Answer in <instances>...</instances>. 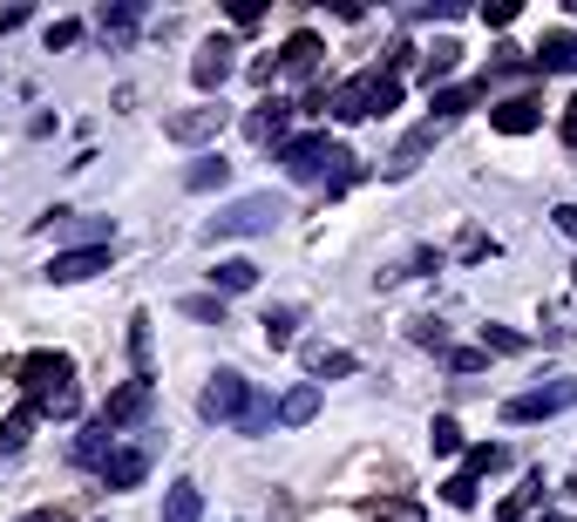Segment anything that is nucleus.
<instances>
[{
  "instance_id": "nucleus-1",
  "label": "nucleus",
  "mask_w": 577,
  "mask_h": 522,
  "mask_svg": "<svg viewBox=\"0 0 577 522\" xmlns=\"http://www.w3.org/2000/svg\"><path fill=\"white\" fill-rule=\"evenodd\" d=\"M279 164H286V177H299V184H320V177H333V190L346 184V156L340 143H326V136H292L286 149H279Z\"/></svg>"
},
{
  "instance_id": "nucleus-2",
  "label": "nucleus",
  "mask_w": 577,
  "mask_h": 522,
  "mask_svg": "<svg viewBox=\"0 0 577 522\" xmlns=\"http://www.w3.org/2000/svg\"><path fill=\"white\" fill-rule=\"evenodd\" d=\"M286 218V204H279V197L273 190H258V197H238V204H224L218 218H211V245H224V237H258V231H273Z\"/></svg>"
},
{
  "instance_id": "nucleus-3",
  "label": "nucleus",
  "mask_w": 577,
  "mask_h": 522,
  "mask_svg": "<svg viewBox=\"0 0 577 522\" xmlns=\"http://www.w3.org/2000/svg\"><path fill=\"white\" fill-rule=\"evenodd\" d=\"M564 408H577V380H551V387L510 393V400H503V421L523 427V421H551V414H564Z\"/></svg>"
},
{
  "instance_id": "nucleus-4",
  "label": "nucleus",
  "mask_w": 577,
  "mask_h": 522,
  "mask_svg": "<svg viewBox=\"0 0 577 522\" xmlns=\"http://www.w3.org/2000/svg\"><path fill=\"white\" fill-rule=\"evenodd\" d=\"M245 408H252V387H245V374H211V387L198 393V414L204 421H231V427H238L245 421Z\"/></svg>"
},
{
  "instance_id": "nucleus-5",
  "label": "nucleus",
  "mask_w": 577,
  "mask_h": 522,
  "mask_svg": "<svg viewBox=\"0 0 577 522\" xmlns=\"http://www.w3.org/2000/svg\"><path fill=\"white\" fill-rule=\"evenodd\" d=\"M14 374H21V387H27L34 400H42V393H55V387H75V380H68L75 359H68V353H27Z\"/></svg>"
},
{
  "instance_id": "nucleus-6",
  "label": "nucleus",
  "mask_w": 577,
  "mask_h": 522,
  "mask_svg": "<svg viewBox=\"0 0 577 522\" xmlns=\"http://www.w3.org/2000/svg\"><path fill=\"white\" fill-rule=\"evenodd\" d=\"M224 102H198V109H184V115H170V123H164V136L170 143H204V136H218L224 130Z\"/></svg>"
},
{
  "instance_id": "nucleus-7",
  "label": "nucleus",
  "mask_w": 577,
  "mask_h": 522,
  "mask_svg": "<svg viewBox=\"0 0 577 522\" xmlns=\"http://www.w3.org/2000/svg\"><path fill=\"white\" fill-rule=\"evenodd\" d=\"M536 123H544V102L536 96H510V102L489 109V130H503V136H530Z\"/></svg>"
},
{
  "instance_id": "nucleus-8",
  "label": "nucleus",
  "mask_w": 577,
  "mask_h": 522,
  "mask_svg": "<svg viewBox=\"0 0 577 522\" xmlns=\"http://www.w3.org/2000/svg\"><path fill=\"white\" fill-rule=\"evenodd\" d=\"M374 75H380V68L354 75V82H340V89L326 96V115H333V123H360V115H367V96H374Z\"/></svg>"
},
{
  "instance_id": "nucleus-9",
  "label": "nucleus",
  "mask_w": 577,
  "mask_h": 522,
  "mask_svg": "<svg viewBox=\"0 0 577 522\" xmlns=\"http://www.w3.org/2000/svg\"><path fill=\"white\" fill-rule=\"evenodd\" d=\"M143 408H149V380H130V387H115V393L102 400V414H96V421H102V427L115 434V427H130V421H136Z\"/></svg>"
},
{
  "instance_id": "nucleus-10",
  "label": "nucleus",
  "mask_w": 577,
  "mask_h": 522,
  "mask_svg": "<svg viewBox=\"0 0 577 522\" xmlns=\"http://www.w3.org/2000/svg\"><path fill=\"white\" fill-rule=\"evenodd\" d=\"M109 265V245H89V252H62L48 265V286H82V278H96Z\"/></svg>"
},
{
  "instance_id": "nucleus-11",
  "label": "nucleus",
  "mask_w": 577,
  "mask_h": 522,
  "mask_svg": "<svg viewBox=\"0 0 577 522\" xmlns=\"http://www.w3.org/2000/svg\"><path fill=\"white\" fill-rule=\"evenodd\" d=\"M143 475H149V455L143 448H109L102 455V481H109V489H136Z\"/></svg>"
},
{
  "instance_id": "nucleus-12",
  "label": "nucleus",
  "mask_w": 577,
  "mask_h": 522,
  "mask_svg": "<svg viewBox=\"0 0 577 522\" xmlns=\"http://www.w3.org/2000/svg\"><path fill=\"white\" fill-rule=\"evenodd\" d=\"M536 68H544V75H577V34L551 27L544 42H536Z\"/></svg>"
},
{
  "instance_id": "nucleus-13",
  "label": "nucleus",
  "mask_w": 577,
  "mask_h": 522,
  "mask_svg": "<svg viewBox=\"0 0 577 522\" xmlns=\"http://www.w3.org/2000/svg\"><path fill=\"white\" fill-rule=\"evenodd\" d=\"M224 75H231V42H204L198 62H190V82L211 96V89H224Z\"/></svg>"
},
{
  "instance_id": "nucleus-14",
  "label": "nucleus",
  "mask_w": 577,
  "mask_h": 522,
  "mask_svg": "<svg viewBox=\"0 0 577 522\" xmlns=\"http://www.w3.org/2000/svg\"><path fill=\"white\" fill-rule=\"evenodd\" d=\"M252 286H258V265H252V258H218V271H211V292H218V299L252 292Z\"/></svg>"
},
{
  "instance_id": "nucleus-15",
  "label": "nucleus",
  "mask_w": 577,
  "mask_h": 522,
  "mask_svg": "<svg viewBox=\"0 0 577 522\" xmlns=\"http://www.w3.org/2000/svg\"><path fill=\"white\" fill-rule=\"evenodd\" d=\"M360 515H374V522H429V509L408 502V496H367Z\"/></svg>"
},
{
  "instance_id": "nucleus-16",
  "label": "nucleus",
  "mask_w": 577,
  "mask_h": 522,
  "mask_svg": "<svg viewBox=\"0 0 577 522\" xmlns=\"http://www.w3.org/2000/svg\"><path fill=\"white\" fill-rule=\"evenodd\" d=\"M245 130H252L258 143H273V136H286V130H292V102H279V96H273V102H258V115H252Z\"/></svg>"
},
{
  "instance_id": "nucleus-17",
  "label": "nucleus",
  "mask_w": 577,
  "mask_h": 522,
  "mask_svg": "<svg viewBox=\"0 0 577 522\" xmlns=\"http://www.w3.org/2000/svg\"><path fill=\"white\" fill-rule=\"evenodd\" d=\"M320 414V387H292L286 400H279V427H306Z\"/></svg>"
},
{
  "instance_id": "nucleus-18",
  "label": "nucleus",
  "mask_w": 577,
  "mask_h": 522,
  "mask_svg": "<svg viewBox=\"0 0 577 522\" xmlns=\"http://www.w3.org/2000/svg\"><path fill=\"white\" fill-rule=\"evenodd\" d=\"M204 515V496H198V481H177V489L164 496V522H198Z\"/></svg>"
},
{
  "instance_id": "nucleus-19",
  "label": "nucleus",
  "mask_w": 577,
  "mask_h": 522,
  "mask_svg": "<svg viewBox=\"0 0 577 522\" xmlns=\"http://www.w3.org/2000/svg\"><path fill=\"white\" fill-rule=\"evenodd\" d=\"M184 184H190V190H224V184H231V164L211 149V156H198V164L184 170Z\"/></svg>"
},
{
  "instance_id": "nucleus-20",
  "label": "nucleus",
  "mask_w": 577,
  "mask_h": 522,
  "mask_svg": "<svg viewBox=\"0 0 577 522\" xmlns=\"http://www.w3.org/2000/svg\"><path fill=\"white\" fill-rule=\"evenodd\" d=\"M306 367H313L320 380H346V374L360 367V359H354V353H340V346H313V353H306Z\"/></svg>"
},
{
  "instance_id": "nucleus-21",
  "label": "nucleus",
  "mask_w": 577,
  "mask_h": 522,
  "mask_svg": "<svg viewBox=\"0 0 577 522\" xmlns=\"http://www.w3.org/2000/svg\"><path fill=\"white\" fill-rule=\"evenodd\" d=\"M265 346H292V333H299V306H265Z\"/></svg>"
},
{
  "instance_id": "nucleus-22",
  "label": "nucleus",
  "mask_w": 577,
  "mask_h": 522,
  "mask_svg": "<svg viewBox=\"0 0 577 522\" xmlns=\"http://www.w3.org/2000/svg\"><path fill=\"white\" fill-rule=\"evenodd\" d=\"M313 62H320V34H306V27H299V34H292V42L279 48V68H292V75H306V68H313Z\"/></svg>"
},
{
  "instance_id": "nucleus-23",
  "label": "nucleus",
  "mask_w": 577,
  "mask_h": 522,
  "mask_svg": "<svg viewBox=\"0 0 577 522\" xmlns=\"http://www.w3.org/2000/svg\"><path fill=\"white\" fill-rule=\"evenodd\" d=\"M27 427H34V408H14L8 421H0V455H21L27 448Z\"/></svg>"
},
{
  "instance_id": "nucleus-24",
  "label": "nucleus",
  "mask_w": 577,
  "mask_h": 522,
  "mask_svg": "<svg viewBox=\"0 0 577 522\" xmlns=\"http://www.w3.org/2000/svg\"><path fill=\"white\" fill-rule=\"evenodd\" d=\"M455 62H462V48H455V42H435V48H429V62H421V82L435 89L442 75H455Z\"/></svg>"
},
{
  "instance_id": "nucleus-25",
  "label": "nucleus",
  "mask_w": 577,
  "mask_h": 522,
  "mask_svg": "<svg viewBox=\"0 0 577 522\" xmlns=\"http://www.w3.org/2000/svg\"><path fill=\"white\" fill-rule=\"evenodd\" d=\"M469 109H476V89H435V123H455Z\"/></svg>"
},
{
  "instance_id": "nucleus-26",
  "label": "nucleus",
  "mask_w": 577,
  "mask_h": 522,
  "mask_svg": "<svg viewBox=\"0 0 577 522\" xmlns=\"http://www.w3.org/2000/svg\"><path fill=\"white\" fill-rule=\"evenodd\" d=\"M102 455H109V427L96 421L82 441H75V462H82V468H102Z\"/></svg>"
},
{
  "instance_id": "nucleus-27",
  "label": "nucleus",
  "mask_w": 577,
  "mask_h": 522,
  "mask_svg": "<svg viewBox=\"0 0 577 522\" xmlns=\"http://www.w3.org/2000/svg\"><path fill=\"white\" fill-rule=\"evenodd\" d=\"M429 448H435V455H462V427H455L448 414H435V427H429Z\"/></svg>"
},
{
  "instance_id": "nucleus-28",
  "label": "nucleus",
  "mask_w": 577,
  "mask_h": 522,
  "mask_svg": "<svg viewBox=\"0 0 577 522\" xmlns=\"http://www.w3.org/2000/svg\"><path fill=\"white\" fill-rule=\"evenodd\" d=\"M442 502L448 509H476V475H448L442 481Z\"/></svg>"
},
{
  "instance_id": "nucleus-29",
  "label": "nucleus",
  "mask_w": 577,
  "mask_h": 522,
  "mask_svg": "<svg viewBox=\"0 0 577 522\" xmlns=\"http://www.w3.org/2000/svg\"><path fill=\"white\" fill-rule=\"evenodd\" d=\"M401 102V82H395V75H374V96H367V115H388Z\"/></svg>"
},
{
  "instance_id": "nucleus-30",
  "label": "nucleus",
  "mask_w": 577,
  "mask_h": 522,
  "mask_svg": "<svg viewBox=\"0 0 577 522\" xmlns=\"http://www.w3.org/2000/svg\"><path fill=\"white\" fill-rule=\"evenodd\" d=\"M489 468H503V448H489V441H482V448H469V462H462V475H489Z\"/></svg>"
},
{
  "instance_id": "nucleus-31",
  "label": "nucleus",
  "mask_w": 577,
  "mask_h": 522,
  "mask_svg": "<svg viewBox=\"0 0 577 522\" xmlns=\"http://www.w3.org/2000/svg\"><path fill=\"white\" fill-rule=\"evenodd\" d=\"M489 346H496V353H523L530 340H523V333H510V326H482V353H489Z\"/></svg>"
},
{
  "instance_id": "nucleus-32",
  "label": "nucleus",
  "mask_w": 577,
  "mask_h": 522,
  "mask_svg": "<svg viewBox=\"0 0 577 522\" xmlns=\"http://www.w3.org/2000/svg\"><path fill=\"white\" fill-rule=\"evenodd\" d=\"M184 312L204 319V326H224V299H218V292H211V299H184Z\"/></svg>"
},
{
  "instance_id": "nucleus-33",
  "label": "nucleus",
  "mask_w": 577,
  "mask_h": 522,
  "mask_svg": "<svg viewBox=\"0 0 577 522\" xmlns=\"http://www.w3.org/2000/svg\"><path fill=\"white\" fill-rule=\"evenodd\" d=\"M130 27H136V8H115V14H102V34H115V42H123Z\"/></svg>"
},
{
  "instance_id": "nucleus-34",
  "label": "nucleus",
  "mask_w": 577,
  "mask_h": 522,
  "mask_svg": "<svg viewBox=\"0 0 577 522\" xmlns=\"http://www.w3.org/2000/svg\"><path fill=\"white\" fill-rule=\"evenodd\" d=\"M265 421H273V408H265V400H252V408H245V421H238V427H245V434H265Z\"/></svg>"
},
{
  "instance_id": "nucleus-35",
  "label": "nucleus",
  "mask_w": 577,
  "mask_h": 522,
  "mask_svg": "<svg viewBox=\"0 0 577 522\" xmlns=\"http://www.w3.org/2000/svg\"><path fill=\"white\" fill-rule=\"evenodd\" d=\"M442 340H448V333L435 326V319H414V346H442Z\"/></svg>"
},
{
  "instance_id": "nucleus-36",
  "label": "nucleus",
  "mask_w": 577,
  "mask_h": 522,
  "mask_svg": "<svg viewBox=\"0 0 577 522\" xmlns=\"http://www.w3.org/2000/svg\"><path fill=\"white\" fill-rule=\"evenodd\" d=\"M75 34H82V27H75V21H55V27H48V48H68Z\"/></svg>"
},
{
  "instance_id": "nucleus-37",
  "label": "nucleus",
  "mask_w": 577,
  "mask_h": 522,
  "mask_svg": "<svg viewBox=\"0 0 577 522\" xmlns=\"http://www.w3.org/2000/svg\"><path fill=\"white\" fill-rule=\"evenodd\" d=\"M551 218H557V231H564V237H577V204H557Z\"/></svg>"
},
{
  "instance_id": "nucleus-38",
  "label": "nucleus",
  "mask_w": 577,
  "mask_h": 522,
  "mask_svg": "<svg viewBox=\"0 0 577 522\" xmlns=\"http://www.w3.org/2000/svg\"><path fill=\"white\" fill-rule=\"evenodd\" d=\"M14 522H62V509H27V515H14Z\"/></svg>"
},
{
  "instance_id": "nucleus-39",
  "label": "nucleus",
  "mask_w": 577,
  "mask_h": 522,
  "mask_svg": "<svg viewBox=\"0 0 577 522\" xmlns=\"http://www.w3.org/2000/svg\"><path fill=\"white\" fill-rule=\"evenodd\" d=\"M564 143L577 149V102H570V115H564Z\"/></svg>"
},
{
  "instance_id": "nucleus-40",
  "label": "nucleus",
  "mask_w": 577,
  "mask_h": 522,
  "mask_svg": "<svg viewBox=\"0 0 577 522\" xmlns=\"http://www.w3.org/2000/svg\"><path fill=\"white\" fill-rule=\"evenodd\" d=\"M536 522H551V515H536Z\"/></svg>"
}]
</instances>
